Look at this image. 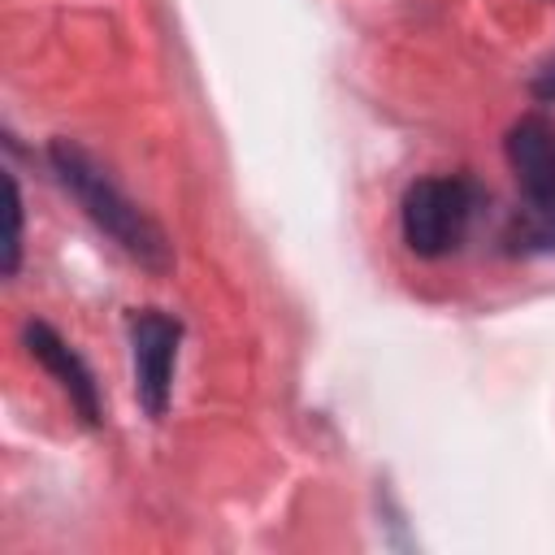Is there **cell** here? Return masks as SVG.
Segmentation results:
<instances>
[{
    "mask_svg": "<svg viewBox=\"0 0 555 555\" xmlns=\"http://www.w3.org/2000/svg\"><path fill=\"white\" fill-rule=\"evenodd\" d=\"M48 156H52V169H56L61 186L82 204V212H87L126 256H134V260H139L143 269H152V273H165V269L173 264L169 243H165V230H160L134 199H126V195L117 191V182L91 160V152H82L74 139H52Z\"/></svg>",
    "mask_w": 555,
    "mask_h": 555,
    "instance_id": "6da1fadb",
    "label": "cell"
},
{
    "mask_svg": "<svg viewBox=\"0 0 555 555\" xmlns=\"http://www.w3.org/2000/svg\"><path fill=\"white\" fill-rule=\"evenodd\" d=\"M477 191L464 178H421L403 191V243L416 256H447L464 243V230L473 221Z\"/></svg>",
    "mask_w": 555,
    "mask_h": 555,
    "instance_id": "7a4b0ae2",
    "label": "cell"
},
{
    "mask_svg": "<svg viewBox=\"0 0 555 555\" xmlns=\"http://www.w3.org/2000/svg\"><path fill=\"white\" fill-rule=\"evenodd\" d=\"M182 325L169 312L139 308L130 317V356H134V395L147 416H165L169 390H173V364H178Z\"/></svg>",
    "mask_w": 555,
    "mask_h": 555,
    "instance_id": "3957f363",
    "label": "cell"
},
{
    "mask_svg": "<svg viewBox=\"0 0 555 555\" xmlns=\"http://www.w3.org/2000/svg\"><path fill=\"white\" fill-rule=\"evenodd\" d=\"M507 165L525 204H555V117L529 113L507 130Z\"/></svg>",
    "mask_w": 555,
    "mask_h": 555,
    "instance_id": "277c9868",
    "label": "cell"
},
{
    "mask_svg": "<svg viewBox=\"0 0 555 555\" xmlns=\"http://www.w3.org/2000/svg\"><path fill=\"white\" fill-rule=\"evenodd\" d=\"M22 338H26L30 360H39V364L56 377V386L69 395V403L78 408V416H82L87 425H100V386H95L91 369L82 364V356H78L52 325H43V321H26Z\"/></svg>",
    "mask_w": 555,
    "mask_h": 555,
    "instance_id": "5b68a950",
    "label": "cell"
},
{
    "mask_svg": "<svg viewBox=\"0 0 555 555\" xmlns=\"http://www.w3.org/2000/svg\"><path fill=\"white\" fill-rule=\"evenodd\" d=\"M512 251H551L555 247V204H520L507 225Z\"/></svg>",
    "mask_w": 555,
    "mask_h": 555,
    "instance_id": "8992f818",
    "label": "cell"
},
{
    "mask_svg": "<svg viewBox=\"0 0 555 555\" xmlns=\"http://www.w3.org/2000/svg\"><path fill=\"white\" fill-rule=\"evenodd\" d=\"M9 182V238H4V278L17 273V260H22V195H17V182Z\"/></svg>",
    "mask_w": 555,
    "mask_h": 555,
    "instance_id": "52a82bcc",
    "label": "cell"
},
{
    "mask_svg": "<svg viewBox=\"0 0 555 555\" xmlns=\"http://www.w3.org/2000/svg\"><path fill=\"white\" fill-rule=\"evenodd\" d=\"M533 95H538V100H546V104H555V61H546V65H542V74L533 78Z\"/></svg>",
    "mask_w": 555,
    "mask_h": 555,
    "instance_id": "ba28073f",
    "label": "cell"
}]
</instances>
